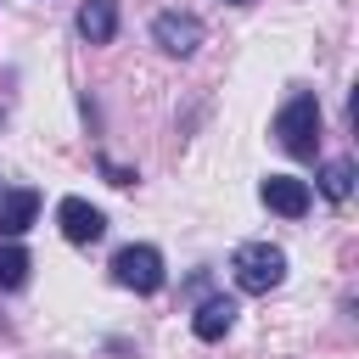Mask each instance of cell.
I'll list each match as a JSON object with an SVG mask.
<instances>
[{"label": "cell", "mask_w": 359, "mask_h": 359, "mask_svg": "<svg viewBox=\"0 0 359 359\" xmlns=\"http://www.w3.org/2000/svg\"><path fill=\"white\" fill-rule=\"evenodd\" d=\"M275 140H280L286 157H314V146H320V101L309 90H297L275 112Z\"/></svg>", "instance_id": "cell-1"}, {"label": "cell", "mask_w": 359, "mask_h": 359, "mask_svg": "<svg viewBox=\"0 0 359 359\" xmlns=\"http://www.w3.org/2000/svg\"><path fill=\"white\" fill-rule=\"evenodd\" d=\"M230 269H236V286H241V292L264 297V292H275V286L286 280V252H280L275 241H241L236 258H230Z\"/></svg>", "instance_id": "cell-2"}, {"label": "cell", "mask_w": 359, "mask_h": 359, "mask_svg": "<svg viewBox=\"0 0 359 359\" xmlns=\"http://www.w3.org/2000/svg\"><path fill=\"white\" fill-rule=\"evenodd\" d=\"M112 280H118L123 292H140V297H151V292L168 280V269H163V252H157V247H146V241L123 247V252L112 258Z\"/></svg>", "instance_id": "cell-3"}, {"label": "cell", "mask_w": 359, "mask_h": 359, "mask_svg": "<svg viewBox=\"0 0 359 359\" xmlns=\"http://www.w3.org/2000/svg\"><path fill=\"white\" fill-rule=\"evenodd\" d=\"M56 224H62V236H67L73 247H90V241H101V236H107V213H101V208H90L84 196H62Z\"/></svg>", "instance_id": "cell-4"}, {"label": "cell", "mask_w": 359, "mask_h": 359, "mask_svg": "<svg viewBox=\"0 0 359 359\" xmlns=\"http://www.w3.org/2000/svg\"><path fill=\"white\" fill-rule=\"evenodd\" d=\"M151 39H157L168 56H191V50L202 45V22H196L191 11H157V22H151Z\"/></svg>", "instance_id": "cell-5"}, {"label": "cell", "mask_w": 359, "mask_h": 359, "mask_svg": "<svg viewBox=\"0 0 359 359\" xmlns=\"http://www.w3.org/2000/svg\"><path fill=\"white\" fill-rule=\"evenodd\" d=\"M258 196H264V208H275V213H286V219H303L309 213V180H292V174H269L264 185H258Z\"/></svg>", "instance_id": "cell-6"}, {"label": "cell", "mask_w": 359, "mask_h": 359, "mask_svg": "<svg viewBox=\"0 0 359 359\" xmlns=\"http://www.w3.org/2000/svg\"><path fill=\"white\" fill-rule=\"evenodd\" d=\"M73 28H79L84 45H112V34H118V0H84L79 17H73Z\"/></svg>", "instance_id": "cell-7"}, {"label": "cell", "mask_w": 359, "mask_h": 359, "mask_svg": "<svg viewBox=\"0 0 359 359\" xmlns=\"http://www.w3.org/2000/svg\"><path fill=\"white\" fill-rule=\"evenodd\" d=\"M34 219H39V191L22 185V191H6V196H0V236H6V241L22 236Z\"/></svg>", "instance_id": "cell-8"}, {"label": "cell", "mask_w": 359, "mask_h": 359, "mask_svg": "<svg viewBox=\"0 0 359 359\" xmlns=\"http://www.w3.org/2000/svg\"><path fill=\"white\" fill-rule=\"evenodd\" d=\"M236 314H241V309H236L230 297H208V303H202V309L191 314V331H196L202 342H219V337H224V331L236 325Z\"/></svg>", "instance_id": "cell-9"}, {"label": "cell", "mask_w": 359, "mask_h": 359, "mask_svg": "<svg viewBox=\"0 0 359 359\" xmlns=\"http://www.w3.org/2000/svg\"><path fill=\"white\" fill-rule=\"evenodd\" d=\"M28 252L17 247V241H0V292H17L22 280H28Z\"/></svg>", "instance_id": "cell-10"}, {"label": "cell", "mask_w": 359, "mask_h": 359, "mask_svg": "<svg viewBox=\"0 0 359 359\" xmlns=\"http://www.w3.org/2000/svg\"><path fill=\"white\" fill-rule=\"evenodd\" d=\"M320 191H325L331 202H342V196L353 191V163H348V157H331V163L320 168Z\"/></svg>", "instance_id": "cell-11"}, {"label": "cell", "mask_w": 359, "mask_h": 359, "mask_svg": "<svg viewBox=\"0 0 359 359\" xmlns=\"http://www.w3.org/2000/svg\"><path fill=\"white\" fill-rule=\"evenodd\" d=\"M230 6H247V0H230Z\"/></svg>", "instance_id": "cell-12"}]
</instances>
